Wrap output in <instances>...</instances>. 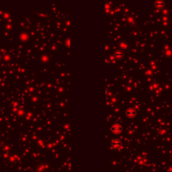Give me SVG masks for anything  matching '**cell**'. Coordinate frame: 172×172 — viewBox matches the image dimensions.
Here are the masks:
<instances>
[{
	"instance_id": "6da1fadb",
	"label": "cell",
	"mask_w": 172,
	"mask_h": 172,
	"mask_svg": "<svg viewBox=\"0 0 172 172\" xmlns=\"http://www.w3.org/2000/svg\"><path fill=\"white\" fill-rule=\"evenodd\" d=\"M112 132L113 133H115V134H119L122 132V128L120 125L119 124H115L111 128Z\"/></svg>"
},
{
	"instance_id": "7a4b0ae2",
	"label": "cell",
	"mask_w": 172,
	"mask_h": 172,
	"mask_svg": "<svg viewBox=\"0 0 172 172\" xmlns=\"http://www.w3.org/2000/svg\"><path fill=\"white\" fill-rule=\"evenodd\" d=\"M136 114V112L133 109V108H131V109H128L126 112V115H127L128 117L133 118L134 117Z\"/></svg>"
},
{
	"instance_id": "3957f363",
	"label": "cell",
	"mask_w": 172,
	"mask_h": 172,
	"mask_svg": "<svg viewBox=\"0 0 172 172\" xmlns=\"http://www.w3.org/2000/svg\"><path fill=\"white\" fill-rule=\"evenodd\" d=\"M115 55L117 58L120 59V58H122V57H123V53H122L121 51H117V52L115 53Z\"/></svg>"
}]
</instances>
